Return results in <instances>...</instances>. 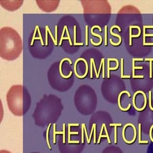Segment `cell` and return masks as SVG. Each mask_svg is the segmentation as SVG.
<instances>
[{"label": "cell", "instance_id": "1", "mask_svg": "<svg viewBox=\"0 0 153 153\" xmlns=\"http://www.w3.org/2000/svg\"><path fill=\"white\" fill-rule=\"evenodd\" d=\"M8 108L15 116L26 114L31 105V97L26 89L21 85H13L7 94Z\"/></svg>", "mask_w": 153, "mask_h": 153}, {"label": "cell", "instance_id": "2", "mask_svg": "<svg viewBox=\"0 0 153 153\" xmlns=\"http://www.w3.org/2000/svg\"><path fill=\"white\" fill-rule=\"evenodd\" d=\"M61 110L62 105L56 97L45 98L38 105L34 114L35 122L39 125L47 123L51 124L52 121L57 119Z\"/></svg>", "mask_w": 153, "mask_h": 153}, {"label": "cell", "instance_id": "3", "mask_svg": "<svg viewBox=\"0 0 153 153\" xmlns=\"http://www.w3.org/2000/svg\"><path fill=\"white\" fill-rule=\"evenodd\" d=\"M96 27H97V28H98L99 29V31H102V28L100 27L99 26H93L92 27V28H91V34L93 35H94V36H98V37H99L100 38V42H98V43H97V44H95V43L93 42V40L92 39H91V44H93L94 45H97V46H98V45H100V44H102V36L100 35H98V34H97V33H94V32H93V30L94 28H96Z\"/></svg>", "mask_w": 153, "mask_h": 153}, {"label": "cell", "instance_id": "4", "mask_svg": "<svg viewBox=\"0 0 153 153\" xmlns=\"http://www.w3.org/2000/svg\"><path fill=\"white\" fill-rule=\"evenodd\" d=\"M102 153H123V152L116 147H108L105 149Z\"/></svg>", "mask_w": 153, "mask_h": 153}, {"label": "cell", "instance_id": "5", "mask_svg": "<svg viewBox=\"0 0 153 153\" xmlns=\"http://www.w3.org/2000/svg\"><path fill=\"white\" fill-rule=\"evenodd\" d=\"M64 61H68L70 62V65H71V63H72V62H71V61L70 59H68V58H64L63 60H62V61H61L60 65H59V72H60V74H61V76H62V77L65 78V79H68V78H70V76H71V74H72V71H70V74H69L68 76H65V75L63 74V73H62V70H61V66H62V63H63V62Z\"/></svg>", "mask_w": 153, "mask_h": 153}, {"label": "cell", "instance_id": "6", "mask_svg": "<svg viewBox=\"0 0 153 153\" xmlns=\"http://www.w3.org/2000/svg\"><path fill=\"white\" fill-rule=\"evenodd\" d=\"M38 33H39V37H33V38H32V40H31V45H33V42H34V40H38L40 39V41H41V44L42 45H44V41H43V39H42V37L41 36V33H40V31L39 30V27H38Z\"/></svg>", "mask_w": 153, "mask_h": 153}, {"label": "cell", "instance_id": "7", "mask_svg": "<svg viewBox=\"0 0 153 153\" xmlns=\"http://www.w3.org/2000/svg\"><path fill=\"white\" fill-rule=\"evenodd\" d=\"M111 31V33L112 35L115 36H116V37H118L119 39V42L117 43V44H115V43H114V42H112V39H111V40H110V42H111V44L112 45H120L121 43V37L120 36H119V35H117V34H116V33H113V32H112V30H111V31Z\"/></svg>", "mask_w": 153, "mask_h": 153}, {"label": "cell", "instance_id": "8", "mask_svg": "<svg viewBox=\"0 0 153 153\" xmlns=\"http://www.w3.org/2000/svg\"><path fill=\"white\" fill-rule=\"evenodd\" d=\"M66 33H67V35H68V36H67V37H63V38H61L60 41H59V46L61 45L62 41H63V40H64V39H65V40H69V42H70V45H73V44H72V42H71V38H70V35H69L68 30V28H67V27H66Z\"/></svg>", "mask_w": 153, "mask_h": 153}, {"label": "cell", "instance_id": "9", "mask_svg": "<svg viewBox=\"0 0 153 153\" xmlns=\"http://www.w3.org/2000/svg\"><path fill=\"white\" fill-rule=\"evenodd\" d=\"M143 45H144L146 44V36H153V34H146V27L145 26H143Z\"/></svg>", "mask_w": 153, "mask_h": 153}, {"label": "cell", "instance_id": "10", "mask_svg": "<svg viewBox=\"0 0 153 153\" xmlns=\"http://www.w3.org/2000/svg\"><path fill=\"white\" fill-rule=\"evenodd\" d=\"M108 63V70H107V77H110V70H116L119 68V65H117V66L115 67V68H110V65H109V61H107Z\"/></svg>", "mask_w": 153, "mask_h": 153}, {"label": "cell", "instance_id": "11", "mask_svg": "<svg viewBox=\"0 0 153 153\" xmlns=\"http://www.w3.org/2000/svg\"><path fill=\"white\" fill-rule=\"evenodd\" d=\"M121 78H130V75H123V58H121Z\"/></svg>", "mask_w": 153, "mask_h": 153}, {"label": "cell", "instance_id": "12", "mask_svg": "<svg viewBox=\"0 0 153 153\" xmlns=\"http://www.w3.org/2000/svg\"><path fill=\"white\" fill-rule=\"evenodd\" d=\"M132 61H133V76H135V69H142L143 67L142 66L135 67V61L133 59Z\"/></svg>", "mask_w": 153, "mask_h": 153}, {"label": "cell", "instance_id": "13", "mask_svg": "<svg viewBox=\"0 0 153 153\" xmlns=\"http://www.w3.org/2000/svg\"><path fill=\"white\" fill-rule=\"evenodd\" d=\"M74 45H83V43H76V26H74Z\"/></svg>", "mask_w": 153, "mask_h": 153}, {"label": "cell", "instance_id": "14", "mask_svg": "<svg viewBox=\"0 0 153 153\" xmlns=\"http://www.w3.org/2000/svg\"><path fill=\"white\" fill-rule=\"evenodd\" d=\"M85 45H88V26H85Z\"/></svg>", "mask_w": 153, "mask_h": 153}, {"label": "cell", "instance_id": "15", "mask_svg": "<svg viewBox=\"0 0 153 153\" xmlns=\"http://www.w3.org/2000/svg\"><path fill=\"white\" fill-rule=\"evenodd\" d=\"M105 45H107V26H105Z\"/></svg>", "mask_w": 153, "mask_h": 153}, {"label": "cell", "instance_id": "16", "mask_svg": "<svg viewBox=\"0 0 153 153\" xmlns=\"http://www.w3.org/2000/svg\"><path fill=\"white\" fill-rule=\"evenodd\" d=\"M93 58L91 59V78H93Z\"/></svg>", "mask_w": 153, "mask_h": 153}, {"label": "cell", "instance_id": "17", "mask_svg": "<svg viewBox=\"0 0 153 153\" xmlns=\"http://www.w3.org/2000/svg\"><path fill=\"white\" fill-rule=\"evenodd\" d=\"M48 26H45V45H48Z\"/></svg>", "mask_w": 153, "mask_h": 153}, {"label": "cell", "instance_id": "18", "mask_svg": "<svg viewBox=\"0 0 153 153\" xmlns=\"http://www.w3.org/2000/svg\"><path fill=\"white\" fill-rule=\"evenodd\" d=\"M48 32H49V35H51V38H52V41L54 42V44H55V45H57V43L56 42V40L54 39V37H53V36H52V33H51V31H50V30L49 29V27H48Z\"/></svg>", "mask_w": 153, "mask_h": 153}, {"label": "cell", "instance_id": "19", "mask_svg": "<svg viewBox=\"0 0 153 153\" xmlns=\"http://www.w3.org/2000/svg\"><path fill=\"white\" fill-rule=\"evenodd\" d=\"M102 65H103V66H102V68H103V70H102L103 75H102V77L104 78L105 77V74H104V73H105V59H104V58H103L102 59Z\"/></svg>", "mask_w": 153, "mask_h": 153}, {"label": "cell", "instance_id": "20", "mask_svg": "<svg viewBox=\"0 0 153 153\" xmlns=\"http://www.w3.org/2000/svg\"><path fill=\"white\" fill-rule=\"evenodd\" d=\"M55 29H56V32H55V40H56V42L57 43V26H56Z\"/></svg>", "mask_w": 153, "mask_h": 153}, {"label": "cell", "instance_id": "21", "mask_svg": "<svg viewBox=\"0 0 153 153\" xmlns=\"http://www.w3.org/2000/svg\"><path fill=\"white\" fill-rule=\"evenodd\" d=\"M150 78H152V61L150 62Z\"/></svg>", "mask_w": 153, "mask_h": 153}, {"label": "cell", "instance_id": "22", "mask_svg": "<svg viewBox=\"0 0 153 153\" xmlns=\"http://www.w3.org/2000/svg\"><path fill=\"white\" fill-rule=\"evenodd\" d=\"M0 153H12V152L7 150H1L0 151Z\"/></svg>", "mask_w": 153, "mask_h": 153}, {"label": "cell", "instance_id": "23", "mask_svg": "<svg viewBox=\"0 0 153 153\" xmlns=\"http://www.w3.org/2000/svg\"><path fill=\"white\" fill-rule=\"evenodd\" d=\"M145 61H153V58H146V59H145Z\"/></svg>", "mask_w": 153, "mask_h": 153}, {"label": "cell", "instance_id": "24", "mask_svg": "<svg viewBox=\"0 0 153 153\" xmlns=\"http://www.w3.org/2000/svg\"><path fill=\"white\" fill-rule=\"evenodd\" d=\"M134 61H143L142 58H136V59H133Z\"/></svg>", "mask_w": 153, "mask_h": 153}, {"label": "cell", "instance_id": "25", "mask_svg": "<svg viewBox=\"0 0 153 153\" xmlns=\"http://www.w3.org/2000/svg\"><path fill=\"white\" fill-rule=\"evenodd\" d=\"M147 153H153V151H149Z\"/></svg>", "mask_w": 153, "mask_h": 153}]
</instances>
